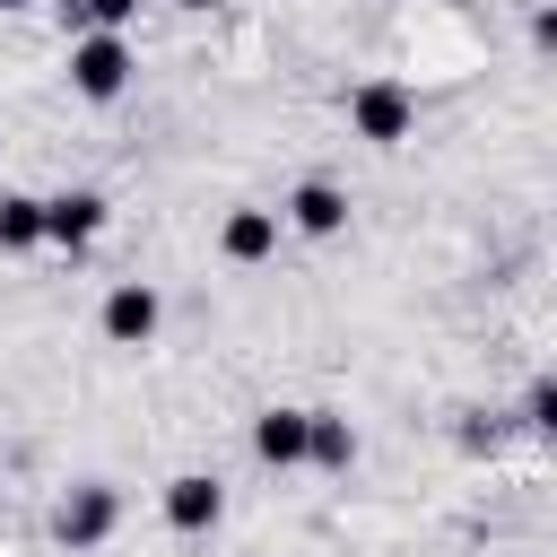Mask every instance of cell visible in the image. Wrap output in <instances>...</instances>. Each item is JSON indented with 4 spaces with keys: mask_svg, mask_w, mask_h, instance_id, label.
<instances>
[{
    "mask_svg": "<svg viewBox=\"0 0 557 557\" xmlns=\"http://www.w3.org/2000/svg\"><path fill=\"white\" fill-rule=\"evenodd\" d=\"M348 131H357L366 148H400V139L418 131V96H409L400 78H357V87H348Z\"/></svg>",
    "mask_w": 557,
    "mask_h": 557,
    "instance_id": "cell-1",
    "label": "cell"
},
{
    "mask_svg": "<svg viewBox=\"0 0 557 557\" xmlns=\"http://www.w3.org/2000/svg\"><path fill=\"white\" fill-rule=\"evenodd\" d=\"M131 78H139L131 35H70V87H78L87 104H113Z\"/></svg>",
    "mask_w": 557,
    "mask_h": 557,
    "instance_id": "cell-2",
    "label": "cell"
},
{
    "mask_svg": "<svg viewBox=\"0 0 557 557\" xmlns=\"http://www.w3.org/2000/svg\"><path fill=\"white\" fill-rule=\"evenodd\" d=\"M113 522H122V496H113L104 479H78V487L61 496V513H52V531H61V548H70V557L104 548V540H113Z\"/></svg>",
    "mask_w": 557,
    "mask_h": 557,
    "instance_id": "cell-3",
    "label": "cell"
},
{
    "mask_svg": "<svg viewBox=\"0 0 557 557\" xmlns=\"http://www.w3.org/2000/svg\"><path fill=\"white\" fill-rule=\"evenodd\" d=\"M157 322H165V296H157L148 278H122V287L104 296V339H113V348H148Z\"/></svg>",
    "mask_w": 557,
    "mask_h": 557,
    "instance_id": "cell-4",
    "label": "cell"
},
{
    "mask_svg": "<svg viewBox=\"0 0 557 557\" xmlns=\"http://www.w3.org/2000/svg\"><path fill=\"white\" fill-rule=\"evenodd\" d=\"M157 505H165V522H174V531H191V540H200V531H218V513H226V487H218L209 470H174Z\"/></svg>",
    "mask_w": 557,
    "mask_h": 557,
    "instance_id": "cell-5",
    "label": "cell"
},
{
    "mask_svg": "<svg viewBox=\"0 0 557 557\" xmlns=\"http://www.w3.org/2000/svg\"><path fill=\"white\" fill-rule=\"evenodd\" d=\"M278 226H296V235H339V226H348V191H339V183H322V174H305V183L287 191Z\"/></svg>",
    "mask_w": 557,
    "mask_h": 557,
    "instance_id": "cell-6",
    "label": "cell"
},
{
    "mask_svg": "<svg viewBox=\"0 0 557 557\" xmlns=\"http://www.w3.org/2000/svg\"><path fill=\"white\" fill-rule=\"evenodd\" d=\"M96 235H104V191H52V200H44V244L78 252V244H96Z\"/></svg>",
    "mask_w": 557,
    "mask_h": 557,
    "instance_id": "cell-7",
    "label": "cell"
},
{
    "mask_svg": "<svg viewBox=\"0 0 557 557\" xmlns=\"http://www.w3.org/2000/svg\"><path fill=\"white\" fill-rule=\"evenodd\" d=\"M218 252L226 261H270L278 252V209H261V200H244V209H226V226H218Z\"/></svg>",
    "mask_w": 557,
    "mask_h": 557,
    "instance_id": "cell-8",
    "label": "cell"
},
{
    "mask_svg": "<svg viewBox=\"0 0 557 557\" xmlns=\"http://www.w3.org/2000/svg\"><path fill=\"white\" fill-rule=\"evenodd\" d=\"M305 426H313V409H261V418H252V453H261L270 470H296V461H305Z\"/></svg>",
    "mask_w": 557,
    "mask_h": 557,
    "instance_id": "cell-9",
    "label": "cell"
},
{
    "mask_svg": "<svg viewBox=\"0 0 557 557\" xmlns=\"http://www.w3.org/2000/svg\"><path fill=\"white\" fill-rule=\"evenodd\" d=\"M305 461H313V470H348V461H357V426L331 418V409H313V426H305Z\"/></svg>",
    "mask_w": 557,
    "mask_h": 557,
    "instance_id": "cell-10",
    "label": "cell"
},
{
    "mask_svg": "<svg viewBox=\"0 0 557 557\" xmlns=\"http://www.w3.org/2000/svg\"><path fill=\"white\" fill-rule=\"evenodd\" d=\"M44 244V200L35 191H0V252H35Z\"/></svg>",
    "mask_w": 557,
    "mask_h": 557,
    "instance_id": "cell-11",
    "label": "cell"
},
{
    "mask_svg": "<svg viewBox=\"0 0 557 557\" xmlns=\"http://www.w3.org/2000/svg\"><path fill=\"white\" fill-rule=\"evenodd\" d=\"M522 426H531V435L557 426V383H531V392H522Z\"/></svg>",
    "mask_w": 557,
    "mask_h": 557,
    "instance_id": "cell-12",
    "label": "cell"
},
{
    "mask_svg": "<svg viewBox=\"0 0 557 557\" xmlns=\"http://www.w3.org/2000/svg\"><path fill=\"white\" fill-rule=\"evenodd\" d=\"M174 9H218V0H174Z\"/></svg>",
    "mask_w": 557,
    "mask_h": 557,
    "instance_id": "cell-13",
    "label": "cell"
},
{
    "mask_svg": "<svg viewBox=\"0 0 557 557\" xmlns=\"http://www.w3.org/2000/svg\"><path fill=\"white\" fill-rule=\"evenodd\" d=\"M0 9H17V0H0Z\"/></svg>",
    "mask_w": 557,
    "mask_h": 557,
    "instance_id": "cell-14",
    "label": "cell"
}]
</instances>
